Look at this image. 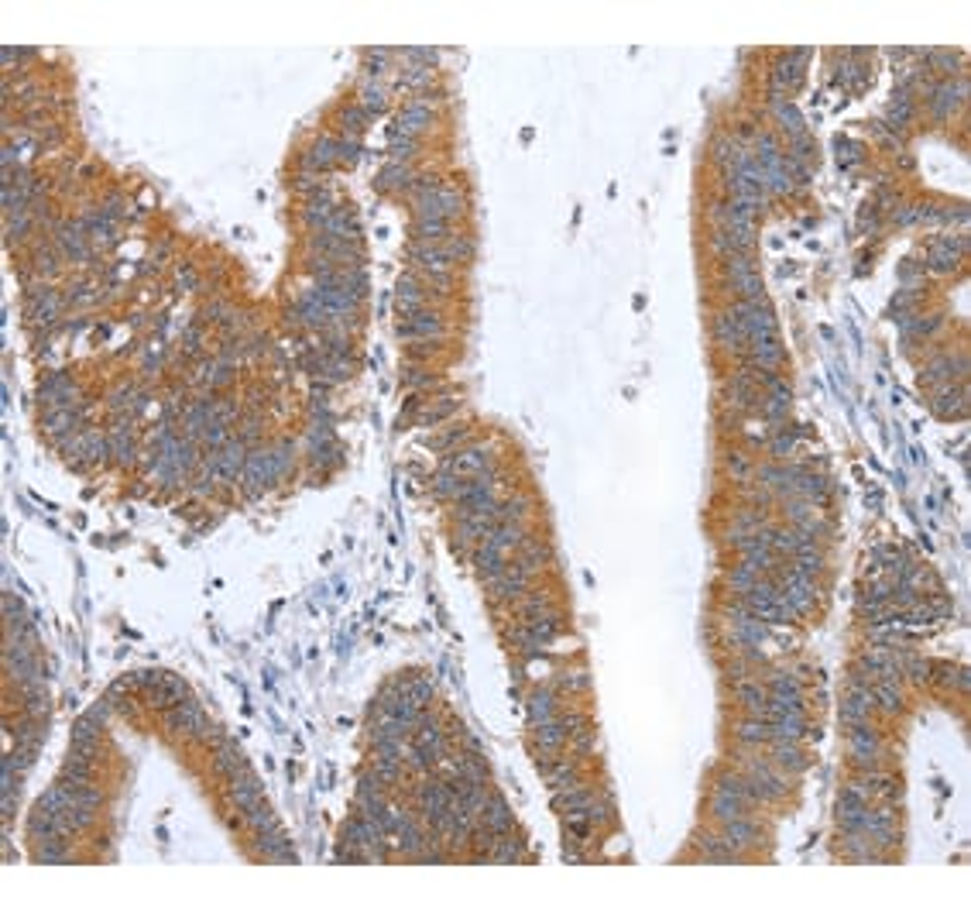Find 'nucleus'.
<instances>
[{"instance_id":"2","label":"nucleus","mask_w":971,"mask_h":907,"mask_svg":"<svg viewBox=\"0 0 971 907\" xmlns=\"http://www.w3.org/2000/svg\"><path fill=\"white\" fill-rule=\"evenodd\" d=\"M488 464H491V451L481 444L467 447V451H453L447 457V471L457 478H481V474H488Z\"/></svg>"},{"instance_id":"6","label":"nucleus","mask_w":971,"mask_h":907,"mask_svg":"<svg viewBox=\"0 0 971 907\" xmlns=\"http://www.w3.org/2000/svg\"><path fill=\"white\" fill-rule=\"evenodd\" d=\"M241 770H244V753L237 750L231 739H220V743H216V773L237 777Z\"/></svg>"},{"instance_id":"7","label":"nucleus","mask_w":971,"mask_h":907,"mask_svg":"<svg viewBox=\"0 0 971 907\" xmlns=\"http://www.w3.org/2000/svg\"><path fill=\"white\" fill-rule=\"evenodd\" d=\"M422 303H426V289H422L416 279H401L399 282V310L401 314L412 316L416 310H422Z\"/></svg>"},{"instance_id":"1","label":"nucleus","mask_w":971,"mask_h":907,"mask_svg":"<svg viewBox=\"0 0 971 907\" xmlns=\"http://www.w3.org/2000/svg\"><path fill=\"white\" fill-rule=\"evenodd\" d=\"M165 725L172 733H185V735H196V739H210V719L203 715L200 704L193 702H179L175 708H165Z\"/></svg>"},{"instance_id":"4","label":"nucleus","mask_w":971,"mask_h":907,"mask_svg":"<svg viewBox=\"0 0 971 907\" xmlns=\"http://www.w3.org/2000/svg\"><path fill=\"white\" fill-rule=\"evenodd\" d=\"M401 337H419V341H432L443 337V316L430 314V310H416L412 316H405V324L399 327Z\"/></svg>"},{"instance_id":"8","label":"nucleus","mask_w":971,"mask_h":907,"mask_svg":"<svg viewBox=\"0 0 971 907\" xmlns=\"http://www.w3.org/2000/svg\"><path fill=\"white\" fill-rule=\"evenodd\" d=\"M556 715V698L550 694V691H536L532 698H529V722L536 725V722H546V719H553Z\"/></svg>"},{"instance_id":"3","label":"nucleus","mask_w":971,"mask_h":907,"mask_svg":"<svg viewBox=\"0 0 971 907\" xmlns=\"http://www.w3.org/2000/svg\"><path fill=\"white\" fill-rule=\"evenodd\" d=\"M481 825L491 829L494 835H509L511 825H515V814H511L509 801L501 798V794H488L484 808H481Z\"/></svg>"},{"instance_id":"5","label":"nucleus","mask_w":971,"mask_h":907,"mask_svg":"<svg viewBox=\"0 0 971 907\" xmlns=\"http://www.w3.org/2000/svg\"><path fill=\"white\" fill-rule=\"evenodd\" d=\"M728 842V849L731 852H741V849H752V845H758V825L748 818V814H738V818H731V822H725V835H721Z\"/></svg>"},{"instance_id":"9","label":"nucleus","mask_w":971,"mask_h":907,"mask_svg":"<svg viewBox=\"0 0 971 907\" xmlns=\"http://www.w3.org/2000/svg\"><path fill=\"white\" fill-rule=\"evenodd\" d=\"M378 186H381V189H405V186H412V179H409V169H405L401 162H391L385 173H381V179H378Z\"/></svg>"}]
</instances>
